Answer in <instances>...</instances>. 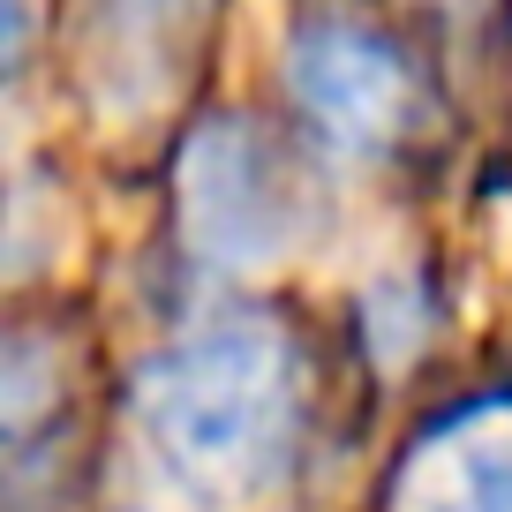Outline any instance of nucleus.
Wrapping results in <instances>:
<instances>
[{
    "mask_svg": "<svg viewBox=\"0 0 512 512\" xmlns=\"http://www.w3.org/2000/svg\"><path fill=\"white\" fill-rule=\"evenodd\" d=\"M136 422L151 452L196 490H264L302 437L294 339L264 309H219L136 369Z\"/></svg>",
    "mask_w": 512,
    "mask_h": 512,
    "instance_id": "1",
    "label": "nucleus"
},
{
    "mask_svg": "<svg viewBox=\"0 0 512 512\" xmlns=\"http://www.w3.org/2000/svg\"><path fill=\"white\" fill-rule=\"evenodd\" d=\"M287 91L302 121L347 159H384L415 121V68L369 23L317 16L287 46Z\"/></svg>",
    "mask_w": 512,
    "mask_h": 512,
    "instance_id": "3",
    "label": "nucleus"
},
{
    "mask_svg": "<svg viewBox=\"0 0 512 512\" xmlns=\"http://www.w3.org/2000/svg\"><path fill=\"white\" fill-rule=\"evenodd\" d=\"M181 204V241L219 272H256L302 241L309 226V181L287 159L272 128L241 121V113H211L181 144L174 174Z\"/></svg>",
    "mask_w": 512,
    "mask_h": 512,
    "instance_id": "2",
    "label": "nucleus"
},
{
    "mask_svg": "<svg viewBox=\"0 0 512 512\" xmlns=\"http://www.w3.org/2000/svg\"><path fill=\"white\" fill-rule=\"evenodd\" d=\"M467 445L452 430H430L422 452H452L445 467V497L430 512H512V422H497V407L467 415Z\"/></svg>",
    "mask_w": 512,
    "mask_h": 512,
    "instance_id": "4",
    "label": "nucleus"
}]
</instances>
